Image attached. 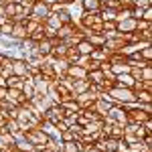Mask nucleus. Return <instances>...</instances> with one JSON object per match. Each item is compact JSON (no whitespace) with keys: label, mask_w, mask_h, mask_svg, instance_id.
<instances>
[{"label":"nucleus","mask_w":152,"mask_h":152,"mask_svg":"<svg viewBox=\"0 0 152 152\" xmlns=\"http://www.w3.org/2000/svg\"><path fill=\"white\" fill-rule=\"evenodd\" d=\"M104 122L105 124H122V126H126V124H128L126 107L120 105V104H114L110 110H107V114L104 116Z\"/></svg>","instance_id":"1"},{"label":"nucleus","mask_w":152,"mask_h":152,"mask_svg":"<svg viewBox=\"0 0 152 152\" xmlns=\"http://www.w3.org/2000/svg\"><path fill=\"white\" fill-rule=\"evenodd\" d=\"M107 95H110V97H112L116 104H120V105L136 102V95H134V91H132V89H128V87H118V85H114V87L107 91Z\"/></svg>","instance_id":"2"},{"label":"nucleus","mask_w":152,"mask_h":152,"mask_svg":"<svg viewBox=\"0 0 152 152\" xmlns=\"http://www.w3.org/2000/svg\"><path fill=\"white\" fill-rule=\"evenodd\" d=\"M49 14H51V6L45 4L43 0H35V2L31 4V16H28V18H37V20L45 23L49 18Z\"/></svg>","instance_id":"3"},{"label":"nucleus","mask_w":152,"mask_h":152,"mask_svg":"<svg viewBox=\"0 0 152 152\" xmlns=\"http://www.w3.org/2000/svg\"><path fill=\"white\" fill-rule=\"evenodd\" d=\"M24 138L31 142L35 148H43L45 144H47V140H49V136L43 132L41 128H31V130H26L24 132Z\"/></svg>","instance_id":"4"},{"label":"nucleus","mask_w":152,"mask_h":152,"mask_svg":"<svg viewBox=\"0 0 152 152\" xmlns=\"http://www.w3.org/2000/svg\"><path fill=\"white\" fill-rule=\"evenodd\" d=\"M67 114H69V112H65V110L61 107V104H55V105H51L47 112H43V120H47L51 124H57V122H63Z\"/></svg>","instance_id":"5"},{"label":"nucleus","mask_w":152,"mask_h":152,"mask_svg":"<svg viewBox=\"0 0 152 152\" xmlns=\"http://www.w3.org/2000/svg\"><path fill=\"white\" fill-rule=\"evenodd\" d=\"M57 39H43L37 43V49H35V57H41V59H49L51 57V51L55 47Z\"/></svg>","instance_id":"6"},{"label":"nucleus","mask_w":152,"mask_h":152,"mask_svg":"<svg viewBox=\"0 0 152 152\" xmlns=\"http://www.w3.org/2000/svg\"><path fill=\"white\" fill-rule=\"evenodd\" d=\"M97 95L95 91H91V89H87V91H83V94H77L75 95V102H77V105H79V110H89L91 105H94V102L97 99Z\"/></svg>","instance_id":"7"},{"label":"nucleus","mask_w":152,"mask_h":152,"mask_svg":"<svg viewBox=\"0 0 152 152\" xmlns=\"http://www.w3.org/2000/svg\"><path fill=\"white\" fill-rule=\"evenodd\" d=\"M31 102H33V105H35V110L39 112V114L47 112L51 105H55V102H53L49 95H39V94L33 95V97H31Z\"/></svg>","instance_id":"8"},{"label":"nucleus","mask_w":152,"mask_h":152,"mask_svg":"<svg viewBox=\"0 0 152 152\" xmlns=\"http://www.w3.org/2000/svg\"><path fill=\"white\" fill-rule=\"evenodd\" d=\"M12 75H18V77H26L28 75V63H26V59H23V57L12 59Z\"/></svg>","instance_id":"9"},{"label":"nucleus","mask_w":152,"mask_h":152,"mask_svg":"<svg viewBox=\"0 0 152 152\" xmlns=\"http://www.w3.org/2000/svg\"><path fill=\"white\" fill-rule=\"evenodd\" d=\"M39 73H41V75H43L45 79H49V81H51V79H59V77H57V73H55V69H53L51 57L45 59V61H43V63L39 65Z\"/></svg>","instance_id":"10"},{"label":"nucleus","mask_w":152,"mask_h":152,"mask_svg":"<svg viewBox=\"0 0 152 152\" xmlns=\"http://www.w3.org/2000/svg\"><path fill=\"white\" fill-rule=\"evenodd\" d=\"M116 31L118 33H136V18H122L116 20Z\"/></svg>","instance_id":"11"},{"label":"nucleus","mask_w":152,"mask_h":152,"mask_svg":"<svg viewBox=\"0 0 152 152\" xmlns=\"http://www.w3.org/2000/svg\"><path fill=\"white\" fill-rule=\"evenodd\" d=\"M10 39H14L16 43H20V41H24V39H28V33H26V28H24V23H12Z\"/></svg>","instance_id":"12"},{"label":"nucleus","mask_w":152,"mask_h":152,"mask_svg":"<svg viewBox=\"0 0 152 152\" xmlns=\"http://www.w3.org/2000/svg\"><path fill=\"white\" fill-rule=\"evenodd\" d=\"M6 97H8V99H12L14 104H18V105H23L24 102H26L23 89H16V87H6Z\"/></svg>","instance_id":"13"},{"label":"nucleus","mask_w":152,"mask_h":152,"mask_svg":"<svg viewBox=\"0 0 152 152\" xmlns=\"http://www.w3.org/2000/svg\"><path fill=\"white\" fill-rule=\"evenodd\" d=\"M23 94H24V97L26 99H31L33 95H35V83H33V75H26L24 77V81H23Z\"/></svg>","instance_id":"14"},{"label":"nucleus","mask_w":152,"mask_h":152,"mask_svg":"<svg viewBox=\"0 0 152 152\" xmlns=\"http://www.w3.org/2000/svg\"><path fill=\"white\" fill-rule=\"evenodd\" d=\"M79 6H81V10H85V12H99L102 10V2H99V0H81Z\"/></svg>","instance_id":"15"},{"label":"nucleus","mask_w":152,"mask_h":152,"mask_svg":"<svg viewBox=\"0 0 152 152\" xmlns=\"http://www.w3.org/2000/svg\"><path fill=\"white\" fill-rule=\"evenodd\" d=\"M65 75H69L73 79H85V77H87V71L83 69V67H79V65H69Z\"/></svg>","instance_id":"16"},{"label":"nucleus","mask_w":152,"mask_h":152,"mask_svg":"<svg viewBox=\"0 0 152 152\" xmlns=\"http://www.w3.org/2000/svg\"><path fill=\"white\" fill-rule=\"evenodd\" d=\"M85 39H87L95 49L104 47V43H105V37L102 35V33H85Z\"/></svg>","instance_id":"17"},{"label":"nucleus","mask_w":152,"mask_h":152,"mask_svg":"<svg viewBox=\"0 0 152 152\" xmlns=\"http://www.w3.org/2000/svg\"><path fill=\"white\" fill-rule=\"evenodd\" d=\"M116 85H118V87H128V89H132V85H134V77H132L130 73L116 75Z\"/></svg>","instance_id":"18"},{"label":"nucleus","mask_w":152,"mask_h":152,"mask_svg":"<svg viewBox=\"0 0 152 152\" xmlns=\"http://www.w3.org/2000/svg\"><path fill=\"white\" fill-rule=\"evenodd\" d=\"M75 49H77V53H79V55H91V51H94L95 47L89 43V41H87V39H85V37H83L81 41L75 45Z\"/></svg>","instance_id":"19"},{"label":"nucleus","mask_w":152,"mask_h":152,"mask_svg":"<svg viewBox=\"0 0 152 152\" xmlns=\"http://www.w3.org/2000/svg\"><path fill=\"white\" fill-rule=\"evenodd\" d=\"M89 83H94V85H99V83L104 81V71L102 69H91L87 71V77H85Z\"/></svg>","instance_id":"20"},{"label":"nucleus","mask_w":152,"mask_h":152,"mask_svg":"<svg viewBox=\"0 0 152 152\" xmlns=\"http://www.w3.org/2000/svg\"><path fill=\"white\" fill-rule=\"evenodd\" d=\"M87 89H89V81H87V79H75V81H73V87H71L73 95L83 94V91H87Z\"/></svg>","instance_id":"21"},{"label":"nucleus","mask_w":152,"mask_h":152,"mask_svg":"<svg viewBox=\"0 0 152 152\" xmlns=\"http://www.w3.org/2000/svg\"><path fill=\"white\" fill-rule=\"evenodd\" d=\"M18 8H20V4H16V2H10V0H8V2H6V4H4V8H2V12H4V14H6V16H8V18H14V16H16V12H18Z\"/></svg>","instance_id":"22"},{"label":"nucleus","mask_w":152,"mask_h":152,"mask_svg":"<svg viewBox=\"0 0 152 152\" xmlns=\"http://www.w3.org/2000/svg\"><path fill=\"white\" fill-rule=\"evenodd\" d=\"M134 95H136V102H140V104H152V91L148 89H140Z\"/></svg>","instance_id":"23"},{"label":"nucleus","mask_w":152,"mask_h":152,"mask_svg":"<svg viewBox=\"0 0 152 152\" xmlns=\"http://www.w3.org/2000/svg\"><path fill=\"white\" fill-rule=\"evenodd\" d=\"M79 148H83L81 142L71 140V142H63V146H61V152H77Z\"/></svg>","instance_id":"24"},{"label":"nucleus","mask_w":152,"mask_h":152,"mask_svg":"<svg viewBox=\"0 0 152 152\" xmlns=\"http://www.w3.org/2000/svg\"><path fill=\"white\" fill-rule=\"evenodd\" d=\"M128 152H152V148H148L142 140H138V142L128 144Z\"/></svg>","instance_id":"25"},{"label":"nucleus","mask_w":152,"mask_h":152,"mask_svg":"<svg viewBox=\"0 0 152 152\" xmlns=\"http://www.w3.org/2000/svg\"><path fill=\"white\" fill-rule=\"evenodd\" d=\"M150 31H152V20H144V18L136 20V33H150Z\"/></svg>","instance_id":"26"},{"label":"nucleus","mask_w":152,"mask_h":152,"mask_svg":"<svg viewBox=\"0 0 152 152\" xmlns=\"http://www.w3.org/2000/svg\"><path fill=\"white\" fill-rule=\"evenodd\" d=\"M59 140L61 142H71V140H79V136H77L75 132H71L69 128H65V130L59 132Z\"/></svg>","instance_id":"27"},{"label":"nucleus","mask_w":152,"mask_h":152,"mask_svg":"<svg viewBox=\"0 0 152 152\" xmlns=\"http://www.w3.org/2000/svg\"><path fill=\"white\" fill-rule=\"evenodd\" d=\"M41 20H37V18H26V20H24V28H26V33H28V35H33V33H35L37 28H41Z\"/></svg>","instance_id":"28"},{"label":"nucleus","mask_w":152,"mask_h":152,"mask_svg":"<svg viewBox=\"0 0 152 152\" xmlns=\"http://www.w3.org/2000/svg\"><path fill=\"white\" fill-rule=\"evenodd\" d=\"M23 81H24V77L8 75V77H6V87H16V89H20V87H23Z\"/></svg>","instance_id":"29"},{"label":"nucleus","mask_w":152,"mask_h":152,"mask_svg":"<svg viewBox=\"0 0 152 152\" xmlns=\"http://www.w3.org/2000/svg\"><path fill=\"white\" fill-rule=\"evenodd\" d=\"M99 16H102L104 20H116L118 10H114V8H107V6H102V10H99Z\"/></svg>","instance_id":"30"},{"label":"nucleus","mask_w":152,"mask_h":152,"mask_svg":"<svg viewBox=\"0 0 152 152\" xmlns=\"http://www.w3.org/2000/svg\"><path fill=\"white\" fill-rule=\"evenodd\" d=\"M110 71L114 75H122V73H130V65L128 63H118V65H110Z\"/></svg>","instance_id":"31"},{"label":"nucleus","mask_w":152,"mask_h":152,"mask_svg":"<svg viewBox=\"0 0 152 152\" xmlns=\"http://www.w3.org/2000/svg\"><path fill=\"white\" fill-rule=\"evenodd\" d=\"M43 24H47V26H51V28H55V31H57L59 26H61V20H59V14H55V12H51V14H49V18L47 20H45V23Z\"/></svg>","instance_id":"32"},{"label":"nucleus","mask_w":152,"mask_h":152,"mask_svg":"<svg viewBox=\"0 0 152 152\" xmlns=\"http://www.w3.org/2000/svg\"><path fill=\"white\" fill-rule=\"evenodd\" d=\"M14 146H16V148H20L23 152H33V150H35V146H33L31 142L26 140V138H20V140H16V142H14Z\"/></svg>","instance_id":"33"},{"label":"nucleus","mask_w":152,"mask_h":152,"mask_svg":"<svg viewBox=\"0 0 152 152\" xmlns=\"http://www.w3.org/2000/svg\"><path fill=\"white\" fill-rule=\"evenodd\" d=\"M77 59H79V53H77V49H75V47H69V49H67V53H65V59H63V61H67L69 65H73Z\"/></svg>","instance_id":"34"},{"label":"nucleus","mask_w":152,"mask_h":152,"mask_svg":"<svg viewBox=\"0 0 152 152\" xmlns=\"http://www.w3.org/2000/svg\"><path fill=\"white\" fill-rule=\"evenodd\" d=\"M61 107H63L65 112H69V114H77V112H79V105H77V102H75V99L63 102V104H61Z\"/></svg>","instance_id":"35"},{"label":"nucleus","mask_w":152,"mask_h":152,"mask_svg":"<svg viewBox=\"0 0 152 152\" xmlns=\"http://www.w3.org/2000/svg\"><path fill=\"white\" fill-rule=\"evenodd\" d=\"M138 53H140V59H144L146 63H152V45H144Z\"/></svg>","instance_id":"36"},{"label":"nucleus","mask_w":152,"mask_h":152,"mask_svg":"<svg viewBox=\"0 0 152 152\" xmlns=\"http://www.w3.org/2000/svg\"><path fill=\"white\" fill-rule=\"evenodd\" d=\"M4 128H6V132L14 134V132H18V130H20V126H18V122H16L14 118H6V124H4Z\"/></svg>","instance_id":"37"},{"label":"nucleus","mask_w":152,"mask_h":152,"mask_svg":"<svg viewBox=\"0 0 152 152\" xmlns=\"http://www.w3.org/2000/svg\"><path fill=\"white\" fill-rule=\"evenodd\" d=\"M89 57L94 59V61H99V63H102V61H105V59H107V53H105L104 49L99 47V49H94V51H91V55H89Z\"/></svg>","instance_id":"38"},{"label":"nucleus","mask_w":152,"mask_h":152,"mask_svg":"<svg viewBox=\"0 0 152 152\" xmlns=\"http://www.w3.org/2000/svg\"><path fill=\"white\" fill-rule=\"evenodd\" d=\"M140 77L142 81H152V65H146L140 69Z\"/></svg>","instance_id":"39"},{"label":"nucleus","mask_w":152,"mask_h":152,"mask_svg":"<svg viewBox=\"0 0 152 152\" xmlns=\"http://www.w3.org/2000/svg\"><path fill=\"white\" fill-rule=\"evenodd\" d=\"M12 33V20H6L4 24H0V35L2 37H10Z\"/></svg>","instance_id":"40"},{"label":"nucleus","mask_w":152,"mask_h":152,"mask_svg":"<svg viewBox=\"0 0 152 152\" xmlns=\"http://www.w3.org/2000/svg\"><path fill=\"white\" fill-rule=\"evenodd\" d=\"M130 16H132V8H120V10H118L116 20H122V18H130Z\"/></svg>","instance_id":"41"},{"label":"nucleus","mask_w":152,"mask_h":152,"mask_svg":"<svg viewBox=\"0 0 152 152\" xmlns=\"http://www.w3.org/2000/svg\"><path fill=\"white\" fill-rule=\"evenodd\" d=\"M132 4L138 6V8H146V6H150V4H152V0H134Z\"/></svg>","instance_id":"42"},{"label":"nucleus","mask_w":152,"mask_h":152,"mask_svg":"<svg viewBox=\"0 0 152 152\" xmlns=\"http://www.w3.org/2000/svg\"><path fill=\"white\" fill-rule=\"evenodd\" d=\"M116 152H128V142H124L122 138L118 140V148H116Z\"/></svg>","instance_id":"43"},{"label":"nucleus","mask_w":152,"mask_h":152,"mask_svg":"<svg viewBox=\"0 0 152 152\" xmlns=\"http://www.w3.org/2000/svg\"><path fill=\"white\" fill-rule=\"evenodd\" d=\"M104 6H107V8H114V10H120V8H122L120 0H110V2H107V4H104Z\"/></svg>","instance_id":"44"},{"label":"nucleus","mask_w":152,"mask_h":152,"mask_svg":"<svg viewBox=\"0 0 152 152\" xmlns=\"http://www.w3.org/2000/svg\"><path fill=\"white\" fill-rule=\"evenodd\" d=\"M142 18H144V20H152V8H150V6H146V8H144Z\"/></svg>","instance_id":"45"},{"label":"nucleus","mask_w":152,"mask_h":152,"mask_svg":"<svg viewBox=\"0 0 152 152\" xmlns=\"http://www.w3.org/2000/svg\"><path fill=\"white\" fill-rule=\"evenodd\" d=\"M0 99H6V87H0Z\"/></svg>","instance_id":"46"},{"label":"nucleus","mask_w":152,"mask_h":152,"mask_svg":"<svg viewBox=\"0 0 152 152\" xmlns=\"http://www.w3.org/2000/svg\"><path fill=\"white\" fill-rule=\"evenodd\" d=\"M0 87H6V79H4L2 75H0Z\"/></svg>","instance_id":"47"},{"label":"nucleus","mask_w":152,"mask_h":152,"mask_svg":"<svg viewBox=\"0 0 152 152\" xmlns=\"http://www.w3.org/2000/svg\"><path fill=\"white\" fill-rule=\"evenodd\" d=\"M99 2H102V6H104V4H107V2H110V0H99Z\"/></svg>","instance_id":"48"},{"label":"nucleus","mask_w":152,"mask_h":152,"mask_svg":"<svg viewBox=\"0 0 152 152\" xmlns=\"http://www.w3.org/2000/svg\"><path fill=\"white\" fill-rule=\"evenodd\" d=\"M33 152H43V150H41V148H35V150H33Z\"/></svg>","instance_id":"49"}]
</instances>
